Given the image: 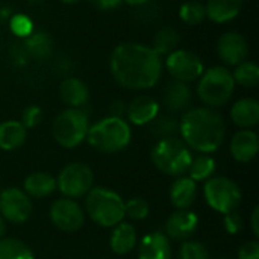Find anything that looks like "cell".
<instances>
[{"instance_id":"cell-1","label":"cell","mask_w":259,"mask_h":259,"mask_svg":"<svg viewBox=\"0 0 259 259\" xmlns=\"http://www.w3.org/2000/svg\"><path fill=\"white\" fill-rule=\"evenodd\" d=\"M109 70L115 82L127 90L141 91L153 88L162 73L161 56L141 42H121L109 58Z\"/></svg>"},{"instance_id":"cell-2","label":"cell","mask_w":259,"mask_h":259,"mask_svg":"<svg viewBox=\"0 0 259 259\" xmlns=\"http://www.w3.org/2000/svg\"><path fill=\"white\" fill-rule=\"evenodd\" d=\"M179 134L190 150L211 155L217 152L225 141L226 123L212 108H191L187 109L179 120Z\"/></svg>"},{"instance_id":"cell-3","label":"cell","mask_w":259,"mask_h":259,"mask_svg":"<svg viewBox=\"0 0 259 259\" xmlns=\"http://www.w3.org/2000/svg\"><path fill=\"white\" fill-rule=\"evenodd\" d=\"M132 140V129L124 118L105 117L90 126L87 141L102 153H118L124 150Z\"/></svg>"},{"instance_id":"cell-4","label":"cell","mask_w":259,"mask_h":259,"mask_svg":"<svg viewBox=\"0 0 259 259\" xmlns=\"http://www.w3.org/2000/svg\"><path fill=\"white\" fill-rule=\"evenodd\" d=\"M88 217L102 228H114L124 220V202L120 194L106 187H93L85 196Z\"/></svg>"},{"instance_id":"cell-5","label":"cell","mask_w":259,"mask_h":259,"mask_svg":"<svg viewBox=\"0 0 259 259\" xmlns=\"http://www.w3.org/2000/svg\"><path fill=\"white\" fill-rule=\"evenodd\" d=\"M153 165L164 175L179 178L184 176L191 164L193 155L188 146L178 137L162 138L150 152Z\"/></svg>"},{"instance_id":"cell-6","label":"cell","mask_w":259,"mask_h":259,"mask_svg":"<svg viewBox=\"0 0 259 259\" xmlns=\"http://www.w3.org/2000/svg\"><path fill=\"white\" fill-rule=\"evenodd\" d=\"M235 91L232 71L223 65H215L203 71L197 83V96L208 108L226 105Z\"/></svg>"},{"instance_id":"cell-7","label":"cell","mask_w":259,"mask_h":259,"mask_svg":"<svg viewBox=\"0 0 259 259\" xmlns=\"http://www.w3.org/2000/svg\"><path fill=\"white\" fill-rule=\"evenodd\" d=\"M90 112L85 108H68L59 112L53 121L52 134L55 141L64 149L80 146L88 135Z\"/></svg>"},{"instance_id":"cell-8","label":"cell","mask_w":259,"mask_h":259,"mask_svg":"<svg viewBox=\"0 0 259 259\" xmlns=\"http://www.w3.org/2000/svg\"><path fill=\"white\" fill-rule=\"evenodd\" d=\"M203 197L209 208L225 215L228 212L237 211L243 194L235 181L225 176H212L205 182Z\"/></svg>"},{"instance_id":"cell-9","label":"cell","mask_w":259,"mask_h":259,"mask_svg":"<svg viewBox=\"0 0 259 259\" xmlns=\"http://www.w3.org/2000/svg\"><path fill=\"white\" fill-rule=\"evenodd\" d=\"M93 170L85 162H71L65 165L56 178V188L64 197L73 200L85 197L93 188Z\"/></svg>"},{"instance_id":"cell-10","label":"cell","mask_w":259,"mask_h":259,"mask_svg":"<svg viewBox=\"0 0 259 259\" xmlns=\"http://www.w3.org/2000/svg\"><path fill=\"white\" fill-rule=\"evenodd\" d=\"M165 68L175 80L179 82H194L205 71L203 61L194 52L185 49H176L165 59Z\"/></svg>"},{"instance_id":"cell-11","label":"cell","mask_w":259,"mask_h":259,"mask_svg":"<svg viewBox=\"0 0 259 259\" xmlns=\"http://www.w3.org/2000/svg\"><path fill=\"white\" fill-rule=\"evenodd\" d=\"M32 200L20 188L11 187L0 191V215L8 223L21 225L32 215Z\"/></svg>"},{"instance_id":"cell-12","label":"cell","mask_w":259,"mask_h":259,"mask_svg":"<svg viewBox=\"0 0 259 259\" xmlns=\"http://www.w3.org/2000/svg\"><path fill=\"white\" fill-rule=\"evenodd\" d=\"M52 223L62 232H76L85 223V211L73 199H58L52 203L49 211Z\"/></svg>"},{"instance_id":"cell-13","label":"cell","mask_w":259,"mask_h":259,"mask_svg":"<svg viewBox=\"0 0 259 259\" xmlns=\"http://www.w3.org/2000/svg\"><path fill=\"white\" fill-rule=\"evenodd\" d=\"M217 53L223 62L229 65H238L247 61L249 56V42L240 32L231 30L223 33L217 42Z\"/></svg>"},{"instance_id":"cell-14","label":"cell","mask_w":259,"mask_h":259,"mask_svg":"<svg viewBox=\"0 0 259 259\" xmlns=\"http://www.w3.org/2000/svg\"><path fill=\"white\" fill-rule=\"evenodd\" d=\"M199 228V217L190 209H176L165 222V235L170 240L187 241Z\"/></svg>"},{"instance_id":"cell-15","label":"cell","mask_w":259,"mask_h":259,"mask_svg":"<svg viewBox=\"0 0 259 259\" xmlns=\"http://www.w3.org/2000/svg\"><path fill=\"white\" fill-rule=\"evenodd\" d=\"M232 158L240 164L250 162L259 150L258 134L252 129H240L229 143Z\"/></svg>"},{"instance_id":"cell-16","label":"cell","mask_w":259,"mask_h":259,"mask_svg":"<svg viewBox=\"0 0 259 259\" xmlns=\"http://www.w3.org/2000/svg\"><path fill=\"white\" fill-rule=\"evenodd\" d=\"M126 115H127L129 123L135 126L150 124L159 115V103L150 96H146V94L137 96L127 105Z\"/></svg>"},{"instance_id":"cell-17","label":"cell","mask_w":259,"mask_h":259,"mask_svg":"<svg viewBox=\"0 0 259 259\" xmlns=\"http://www.w3.org/2000/svg\"><path fill=\"white\" fill-rule=\"evenodd\" d=\"M171 241L162 232H150L138 243V259H171Z\"/></svg>"},{"instance_id":"cell-18","label":"cell","mask_w":259,"mask_h":259,"mask_svg":"<svg viewBox=\"0 0 259 259\" xmlns=\"http://www.w3.org/2000/svg\"><path fill=\"white\" fill-rule=\"evenodd\" d=\"M193 100V93L188 83L173 80L170 82L162 94V103L168 112H182L187 111L188 106L191 105Z\"/></svg>"},{"instance_id":"cell-19","label":"cell","mask_w":259,"mask_h":259,"mask_svg":"<svg viewBox=\"0 0 259 259\" xmlns=\"http://www.w3.org/2000/svg\"><path fill=\"white\" fill-rule=\"evenodd\" d=\"M59 97L68 108H85L90 100V90L83 80L67 77L59 85Z\"/></svg>"},{"instance_id":"cell-20","label":"cell","mask_w":259,"mask_h":259,"mask_svg":"<svg viewBox=\"0 0 259 259\" xmlns=\"http://www.w3.org/2000/svg\"><path fill=\"white\" fill-rule=\"evenodd\" d=\"M197 199V182L179 176L170 187V202L176 209H190Z\"/></svg>"},{"instance_id":"cell-21","label":"cell","mask_w":259,"mask_h":259,"mask_svg":"<svg viewBox=\"0 0 259 259\" xmlns=\"http://www.w3.org/2000/svg\"><path fill=\"white\" fill-rule=\"evenodd\" d=\"M231 120L240 129H252L259 123L258 100L246 97L237 100L231 108Z\"/></svg>"},{"instance_id":"cell-22","label":"cell","mask_w":259,"mask_h":259,"mask_svg":"<svg viewBox=\"0 0 259 259\" xmlns=\"http://www.w3.org/2000/svg\"><path fill=\"white\" fill-rule=\"evenodd\" d=\"M23 191L32 199H46L56 191V178L47 171H35L26 176Z\"/></svg>"},{"instance_id":"cell-23","label":"cell","mask_w":259,"mask_h":259,"mask_svg":"<svg viewBox=\"0 0 259 259\" xmlns=\"http://www.w3.org/2000/svg\"><path fill=\"white\" fill-rule=\"evenodd\" d=\"M137 244H138V234H137V229L131 223L121 222L112 228L109 246L114 253L127 255L137 247Z\"/></svg>"},{"instance_id":"cell-24","label":"cell","mask_w":259,"mask_h":259,"mask_svg":"<svg viewBox=\"0 0 259 259\" xmlns=\"http://www.w3.org/2000/svg\"><path fill=\"white\" fill-rule=\"evenodd\" d=\"M243 8V0H208L205 5L206 17L217 23H229L238 17Z\"/></svg>"},{"instance_id":"cell-25","label":"cell","mask_w":259,"mask_h":259,"mask_svg":"<svg viewBox=\"0 0 259 259\" xmlns=\"http://www.w3.org/2000/svg\"><path fill=\"white\" fill-rule=\"evenodd\" d=\"M27 138V129L17 120L0 123V150L12 152L20 149Z\"/></svg>"},{"instance_id":"cell-26","label":"cell","mask_w":259,"mask_h":259,"mask_svg":"<svg viewBox=\"0 0 259 259\" xmlns=\"http://www.w3.org/2000/svg\"><path fill=\"white\" fill-rule=\"evenodd\" d=\"M23 46L30 61H46L53 52V41L50 35L42 30H33L23 39Z\"/></svg>"},{"instance_id":"cell-27","label":"cell","mask_w":259,"mask_h":259,"mask_svg":"<svg viewBox=\"0 0 259 259\" xmlns=\"http://www.w3.org/2000/svg\"><path fill=\"white\" fill-rule=\"evenodd\" d=\"M215 161L212 156L209 155H199L196 158L191 159V164L187 170L188 178L193 179L194 182H206L208 179H211L215 173Z\"/></svg>"},{"instance_id":"cell-28","label":"cell","mask_w":259,"mask_h":259,"mask_svg":"<svg viewBox=\"0 0 259 259\" xmlns=\"http://www.w3.org/2000/svg\"><path fill=\"white\" fill-rule=\"evenodd\" d=\"M181 42V36L178 33L176 29L173 27H162L159 29L155 36H153V41H152V49L159 55H165L168 56L171 52H175L178 49Z\"/></svg>"},{"instance_id":"cell-29","label":"cell","mask_w":259,"mask_h":259,"mask_svg":"<svg viewBox=\"0 0 259 259\" xmlns=\"http://www.w3.org/2000/svg\"><path fill=\"white\" fill-rule=\"evenodd\" d=\"M0 259H35L30 247L17 238H0Z\"/></svg>"},{"instance_id":"cell-30","label":"cell","mask_w":259,"mask_h":259,"mask_svg":"<svg viewBox=\"0 0 259 259\" xmlns=\"http://www.w3.org/2000/svg\"><path fill=\"white\" fill-rule=\"evenodd\" d=\"M235 83L244 87V88H253L259 82V67L253 61H244L238 65H235V70L232 71Z\"/></svg>"},{"instance_id":"cell-31","label":"cell","mask_w":259,"mask_h":259,"mask_svg":"<svg viewBox=\"0 0 259 259\" xmlns=\"http://www.w3.org/2000/svg\"><path fill=\"white\" fill-rule=\"evenodd\" d=\"M150 132L159 140L176 137L179 134V120L175 115H170V114L158 115L150 123Z\"/></svg>"},{"instance_id":"cell-32","label":"cell","mask_w":259,"mask_h":259,"mask_svg":"<svg viewBox=\"0 0 259 259\" xmlns=\"http://www.w3.org/2000/svg\"><path fill=\"white\" fill-rule=\"evenodd\" d=\"M179 17L184 23H187L190 26H197L206 18L205 5L197 0L185 2L179 9Z\"/></svg>"},{"instance_id":"cell-33","label":"cell","mask_w":259,"mask_h":259,"mask_svg":"<svg viewBox=\"0 0 259 259\" xmlns=\"http://www.w3.org/2000/svg\"><path fill=\"white\" fill-rule=\"evenodd\" d=\"M149 212H150V205L146 199L134 197L124 203V215L129 217L131 220H135V222L144 220L147 219Z\"/></svg>"},{"instance_id":"cell-34","label":"cell","mask_w":259,"mask_h":259,"mask_svg":"<svg viewBox=\"0 0 259 259\" xmlns=\"http://www.w3.org/2000/svg\"><path fill=\"white\" fill-rule=\"evenodd\" d=\"M9 27L15 36L23 38V39L33 32L32 20L24 14H12V17L9 18Z\"/></svg>"},{"instance_id":"cell-35","label":"cell","mask_w":259,"mask_h":259,"mask_svg":"<svg viewBox=\"0 0 259 259\" xmlns=\"http://www.w3.org/2000/svg\"><path fill=\"white\" fill-rule=\"evenodd\" d=\"M179 259H209V252L202 243L187 240L179 249Z\"/></svg>"},{"instance_id":"cell-36","label":"cell","mask_w":259,"mask_h":259,"mask_svg":"<svg viewBox=\"0 0 259 259\" xmlns=\"http://www.w3.org/2000/svg\"><path fill=\"white\" fill-rule=\"evenodd\" d=\"M41 118H42V111H41V108L36 106V105H29V106L24 108V111H23V114H21L20 123H21L26 129H33V127H36V126L39 124Z\"/></svg>"},{"instance_id":"cell-37","label":"cell","mask_w":259,"mask_h":259,"mask_svg":"<svg viewBox=\"0 0 259 259\" xmlns=\"http://www.w3.org/2000/svg\"><path fill=\"white\" fill-rule=\"evenodd\" d=\"M9 56H11V61L15 67H24L30 61V58H29L24 46H23V41L12 44V47L9 50Z\"/></svg>"},{"instance_id":"cell-38","label":"cell","mask_w":259,"mask_h":259,"mask_svg":"<svg viewBox=\"0 0 259 259\" xmlns=\"http://www.w3.org/2000/svg\"><path fill=\"white\" fill-rule=\"evenodd\" d=\"M243 228H244V222H243V217L240 215V212L232 211V212L225 214V229L228 234L235 235V234L241 232Z\"/></svg>"},{"instance_id":"cell-39","label":"cell","mask_w":259,"mask_h":259,"mask_svg":"<svg viewBox=\"0 0 259 259\" xmlns=\"http://www.w3.org/2000/svg\"><path fill=\"white\" fill-rule=\"evenodd\" d=\"M238 259H259V243L247 241L238 250Z\"/></svg>"},{"instance_id":"cell-40","label":"cell","mask_w":259,"mask_h":259,"mask_svg":"<svg viewBox=\"0 0 259 259\" xmlns=\"http://www.w3.org/2000/svg\"><path fill=\"white\" fill-rule=\"evenodd\" d=\"M126 108H127V105L123 100H114L109 105V115L111 117H117V118H124Z\"/></svg>"},{"instance_id":"cell-41","label":"cell","mask_w":259,"mask_h":259,"mask_svg":"<svg viewBox=\"0 0 259 259\" xmlns=\"http://www.w3.org/2000/svg\"><path fill=\"white\" fill-rule=\"evenodd\" d=\"M100 11H112L121 6V0H90Z\"/></svg>"},{"instance_id":"cell-42","label":"cell","mask_w":259,"mask_h":259,"mask_svg":"<svg viewBox=\"0 0 259 259\" xmlns=\"http://www.w3.org/2000/svg\"><path fill=\"white\" fill-rule=\"evenodd\" d=\"M250 228H252V232H253V237H259V208L255 206L253 211H252V215H250Z\"/></svg>"},{"instance_id":"cell-43","label":"cell","mask_w":259,"mask_h":259,"mask_svg":"<svg viewBox=\"0 0 259 259\" xmlns=\"http://www.w3.org/2000/svg\"><path fill=\"white\" fill-rule=\"evenodd\" d=\"M11 17H12V12H11V8L9 6L0 9V21H3V18L5 20H9Z\"/></svg>"},{"instance_id":"cell-44","label":"cell","mask_w":259,"mask_h":259,"mask_svg":"<svg viewBox=\"0 0 259 259\" xmlns=\"http://www.w3.org/2000/svg\"><path fill=\"white\" fill-rule=\"evenodd\" d=\"M123 3H127L129 6H135V8H138V6H143V5H146L147 2H150V0H121Z\"/></svg>"},{"instance_id":"cell-45","label":"cell","mask_w":259,"mask_h":259,"mask_svg":"<svg viewBox=\"0 0 259 259\" xmlns=\"http://www.w3.org/2000/svg\"><path fill=\"white\" fill-rule=\"evenodd\" d=\"M5 232H6V222H5V219L0 215V238L5 237Z\"/></svg>"},{"instance_id":"cell-46","label":"cell","mask_w":259,"mask_h":259,"mask_svg":"<svg viewBox=\"0 0 259 259\" xmlns=\"http://www.w3.org/2000/svg\"><path fill=\"white\" fill-rule=\"evenodd\" d=\"M61 2L68 3V5H74V3H79V2H82V0H61Z\"/></svg>"},{"instance_id":"cell-47","label":"cell","mask_w":259,"mask_h":259,"mask_svg":"<svg viewBox=\"0 0 259 259\" xmlns=\"http://www.w3.org/2000/svg\"><path fill=\"white\" fill-rule=\"evenodd\" d=\"M27 2H29L30 5H38V3H42L44 0H27Z\"/></svg>"},{"instance_id":"cell-48","label":"cell","mask_w":259,"mask_h":259,"mask_svg":"<svg viewBox=\"0 0 259 259\" xmlns=\"http://www.w3.org/2000/svg\"><path fill=\"white\" fill-rule=\"evenodd\" d=\"M222 259H229V258H222Z\"/></svg>"}]
</instances>
